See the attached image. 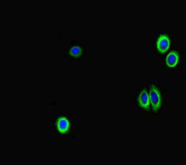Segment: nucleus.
<instances>
[{
	"instance_id": "obj_1",
	"label": "nucleus",
	"mask_w": 186,
	"mask_h": 165,
	"mask_svg": "<svg viewBox=\"0 0 186 165\" xmlns=\"http://www.w3.org/2000/svg\"><path fill=\"white\" fill-rule=\"evenodd\" d=\"M150 103L153 111L156 112L160 108L162 102L160 91L159 88L153 84L150 88L149 93Z\"/></svg>"
},
{
	"instance_id": "obj_2",
	"label": "nucleus",
	"mask_w": 186,
	"mask_h": 165,
	"mask_svg": "<svg viewBox=\"0 0 186 165\" xmlns=\"http://www.w3.org/2000/svg\"><path fill=\"white\" fill-rule=\"evenodd\" d=\"M139 106L146 110L150 109V101L149 93L146 88L143 89L140 92L138 97Z\"/></svg>"
},
{
	"instance_id": "obj_3",
	"label": "nucleus",
	"mask_w": 186,
	"mask_h": 165,
	"mask_svg": "<svg viewBox=\"0 0 186 165\" xmlns=\"http://www.w3.org/2000/svg\"><path fill=\"white\" fill-rule=\"evenodd\" d=\"M170 41L168 36L162 35L158 38L157 42V47L158 51L161 53L165 52L169 48Z\"/></svg>"
},
{
	"instance_id": "obj_4",
	"label": "nucleus",
	"mask_w": 186,
	"mask_h": 165,
	"mask_svg": "<svg viewBox=\"0 0 186 165\" xmlns=\"http://www.w3.org/2000/svg\"><path fill=\"white\" fill-rule=\"evenodd\" d=\"M179 59V56L177 53L174 51H171L167 56L166 63L169 67H173L177 64Z\"/></svg>"
},
{
	"instance_id": "obj_5",
	"label": "nucleus",
	"mask_w": 186,
	"mask_h": 165,
	"mask_svg": "<svg viewBox=\"0 0 186 165\" xmlns=\"http://www.w3.org/2000/svg\"><path fill=\"white\" fill-rule=\"evenodd\" d=\"M57 126L59 131L61 133H64L68 130L70 123L68 121L66 118L60 117L58 120Z\"/></svg>"
},
{
	"instance_id": "obj_6",
	"label": "nucleus",
	"mask_w": 186,
	"mask_h": 165,
	"mask_svg": "<svg viewBox=\"0 0 186 165\" xmlns=\"http://www.w3.org/2000/svg\"><path fill=\"white\" fill-rule=\"evenodd\" d=\"M81 50L79 47L77 46L74 47L71 50V53L74 55H78L81 52Z\"/></svg>"
}]
</instances>
